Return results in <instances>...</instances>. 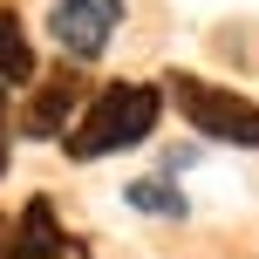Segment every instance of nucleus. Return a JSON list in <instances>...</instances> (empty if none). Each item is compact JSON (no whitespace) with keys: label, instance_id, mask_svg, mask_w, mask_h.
Returning a JSON list of instances; mask_svg holds the SVG:
<instances>
[{"label":"nucleus","instance_id":"nucleus-7","mask_svg":"<svg viewBox=\"0 0 259 259\" xmlns=\"http://www.w3.org/2000/svg\"><path fill=\"white\" fill-rule=\"evenodd\" d=\"M123 205L143 211V219H184V211H191V198H184L170 178H137V184H123Z\"/></svg>","mask_w":259,"mask_h":259},{"label":"nucleus","instance_id":"nucleus-2","mask_svg":"<svg viewBox=\"0 0 259 259\" xmlns=\"http://www.w3.org/2000/svg\"><path fill=\"white\" fill-rule=\"evenodd\" d=\"M164 103L178 109L205 143L259 150V103L246 89H225V82H205V75H191V68H170L164 75Z\"/></svg>","mask_w":259,"mask_h":259},{"label":"nucleus","instance_id":"nucleus-6","mask_svg":"<svg viewBox=\"0 0 259 259\" xmlns=\"http://www.w3.org/2000/svg\"><path fill=\"white\" fill-rule=\"evenodd\" d=\"M14 82H34V41H27L21 14L0 0V89H14Z\"/></svg>","mask_w":259,"mask_h":259},{"label":"nucleus","instance_id":"nucleus-4","mask_svg":"<svg viewBox=\"0 0 259 259\" xmlns=\"http://www.w3.org/2000/svg\"><path fill=\"white\" fill-rule=\"evenodd\" d=\"M123 27V0H55L48 7V41L62 48V62H96Z\"/></svg>","mask_w":259,"mask_h":259},{"label":"nucleus","instance_id":"nucleus-1","mask_svg":"<svg viewBox=\"0 0 259 259\" xmlns=\"http://www.w3.org/2000/svg\"><path fill=\"white\" fill-rule=\"evenodd\" d=\"M157 116H164V82H103L89 96V109L75 116V130L62 137L68 164H103L116 150L150 143Z\"/></svg>","mask_w":259,"mask_h":259},{"label":"nucleus","instance_id":"nucleus-3","mask_svg":"<svg viewBox=\"0 0 259 259\" xmlns=\"http://www.w3.org/2000/svg\"><path fill=\"white\" fill-rule=\"evenodd\" d=\"M89 96L96 89L82 82V68L62 62V68H48V75H34V96L14 109V130H21L27 143H62L68 130H75V116L89 109Z\"/></svg>","mask_w":259,"mask_h":259},{"label":"nucleus","instance_id":"nucleus-10","mask_svg":"<svg viewBox=\"0 0 259 259\" xmlns=\"http://www.w3.org/2000/svg\"><path fill=\"white\" fill-rule=\"evenodd\" d=\"M7 225H14V219H7V211H0V232H7Z\"/></svg>","mask_w":259,"mask_h":259},{"label":"nucleus","instance_id":"nucleus-5","mask_svg":"<svg viewBox=\"0 0 259 259\" xmlns=\"http://www.w3.org/2000/svg\"><path fill=\"white\" fill-rule=\"evenodd\" d=\"M14 232L27 239V252H34V259H89V232H68V225L55 219V198H48V191L21 205Z\"/></svg>","mask_w":259,"mask_h":259},{"label":"nucleus","instance_id":"nucleus-9","mask_svg":"<svg viewBox=\"0 0 259 259\" xmlns=\"http://www.w3.org/2000/svg\"><path fill=\"white\" fill-rule=\"evenodd\" d=\"M0 259H34V252H27V239L14 232V225H7V232H0Z\"/></svg>","mask_w":259,"mask_h":259},{"label":"nucleus","instance_id":"nucleus-8","mask_svg":"<svg viewBox=\"0 0 259 259\" xmlns=\"http://www.w3.org/2000/svg\"><path fill=\"white\" fill-rule=\"evenodd\" d=\"M14 109H7V89H0V178H7V164H14Z\"/></svg>","mask_w":259,"mask_h":259}]
</instances>
